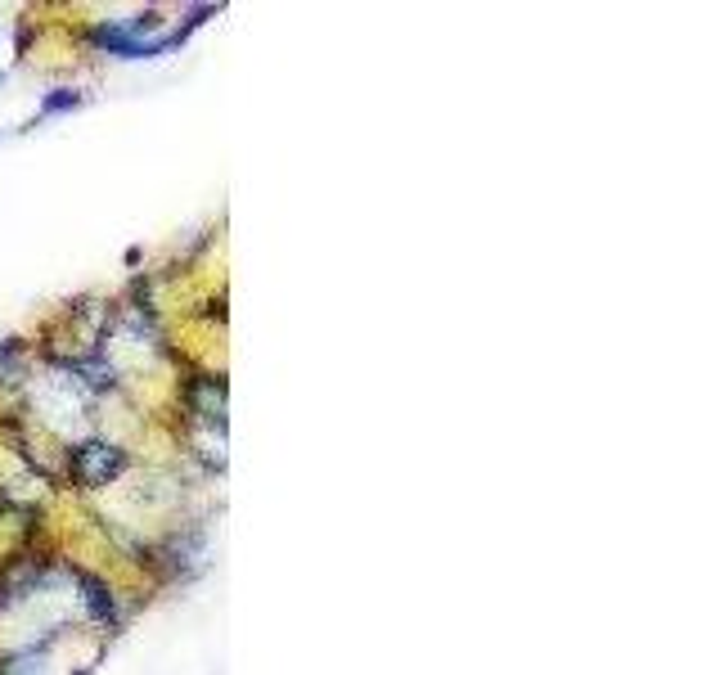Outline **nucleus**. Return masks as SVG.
Masks as SVG:
<instances>
[{
    "label": "nucleus",
    "mask_w": 720,
    "mask_h": 675,
    "mask_svg": "<svg viewBox=\"0 0 720 675\" xmlns=\"http://www.w3.org/2000/svg\"><path fill=\"white\" fill-rule=\"evenodd\" d=\"M126 464H131L126 450L113 446V441H81V446L68 450V468L86 491H104L108 482H117L126 473Z\"/></svg>",
    "instance_id": "1"
},
{
    "label": "nucleus",
    "mask_w": 720,
    "mask_h": 675,
    "mask_svg": "<svg viewBox=\"0 0 720 675\" xmlns=\"http://www.w3.org/2000/svg\"><path fill=\"white\" fill-rule=\"evenodd\" d=\"M77 581H81V599H86V612L95 621H117V599H113V590H108L99 576H90V572H77Z\"/></svg>",
    "instance_id": "2"
},
{
    "label": "nucleus",
    "mask_w": 720,
    "mask_h": 675,
    "mask_svg": "<svg viewBox=\"0 0 720 675\" xmlns=\"http://www.w3.org/2000/svg\"><path fill=\"white\" fill-rule=\"evenodd\" d=\"M81 104H86V95H81V90H68V86H63V90H50V95L41 99L36 117L45 122V117H59V113H77Z\"/></svg>",
    "instance_id": "3"
},
{
    "label": "nucleus",
    "mask_w": 720,
    "mask_h": 675,
    "mask_svg": "<svg viewBox=\"0 0 720 675\" xmlns=\"http://www.w3.org/2000/svg\"><path fill=\"white\" fill-rule=\"evenodd\" d=\"M23 374V351L18 342H0V383H14Z\"/></svg>",
    "instance_id": "4"
},
{
    "label": "nucleus",
    "mask_w": 720,
    "mask_h": 675,
    "mask_svg": "<svg viewBox=\"0 0 720 675\" xmlns=\"http://www.w3.org/2000/svg\"><path fill=\"white\" fill-rule=\"evenodd\" d=\"M0 81H5V72H0Z\"/></svg>",
    "instance_id": "5"
}]
</instances>
